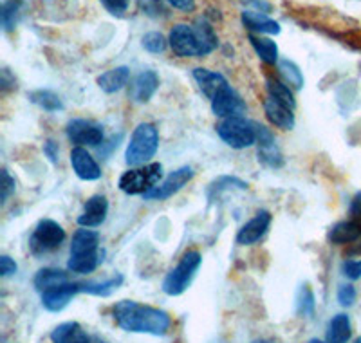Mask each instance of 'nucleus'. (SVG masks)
<instances>
[{
    "mask_svg": "<svg viewBox=\"0 0 361 343\" xmlns=\"http://www.w3.org/2000/svg\"><path fill=\"white\" fill-rule=\"evenodd\" d=\"M114 320L123 331L154 336H164L172 325V318L166 311L132 300H121L116 303Z\"/></svg>",
    "mask_w": 361,
    "mask_h": 343,
    "instance_id": "1",
    "label": "nucleus"
},
{
    "mask_svg": "<svg viewBox=\"0 0 361 343\" xmlns=\"http://www.w3.org/2000/svg\"><path fill=\"white\" fill-rule=\"evenodd\" d=\"M170 45L177 56L201 58L217 47V37L208 22L197 20L193 25H176L170 31Z\"/></svg>",
    "mask_w": 361,
    "mask_h": 343,
    "instance_id": "2",
    "label": "nucleus"
},
{
    "mask_svg": "<svg viewBox=\"0 0 361 343\" xmlns=\"http://www.w3.org/2000/svg\"><path fill=\"white\" fill-rule=\"evenodd\" d=\"M159 147V134L152 123H141L135 128L130 138L127 152H125V161L130 167H140L150 161Z\"/></svg>",
    "mask_w": 361,
    "mask_h": 343,
    "instance_id": "3",
    "label": "nucleus"
},
{
    "mask_svg": "<svg viewBox=\"0 0 361 343\" xmlns=\"http://www.w3.org/2000/svg\"><path fill=\"white\" fill-rule=\"evenodd\" d=\"M201 253L199 251H186L183 257H180L179 264L166 275L163 282V291L169 296H179V294L185 293L188 289V286L192 284L193 277L197 273V270L201 267Z\"/></svg>",
    "mask_w": 361,
    "mask_h": 343,
    "instance_id": "4",
    "label": "nucleus"
},
{
    "mask_svg": "<svg viewBox=\"0 0 361 343\" xmlns=\"http://www.w3.org/2000/svg\"><path fill=\"white\" fill-rule=\"evenodd\" d=\"M161 177H163V168L159 163L145 164L143 168L125 172L123 176L119 177V188L128 195H137V193L145 195L147 192L156 188Z\"/></svg>",
    "mask_w": 361,
    "mask_h": 343,
    "instance_id": "5",
    "label": "nucleus"
},
{
    "mask_svg": "<svg viewBox=\"0 0 361 343\" xmlns=\"http://www.w3.org/2000/svg\"><path fill=\"white\" fill-rule=\"evenodd\" d=\"M219 136L231 148H247L257 143V128L255 123L244 118H228L217 127Z\"/></svg>",
    "mask_w": 361,
    "mask_h": 343,
    "instance_id": "6",
    "label": "nucleus"
},
{
    "mask_svg": "<svg viewBox=\"0 0 361 343\" xmlns=\"http://www.w3.org/2000/svg\"><path fill=\"white\" fill-rule=\"evenodd\" d=\"M63 241H66V231H63L62 226L51 221V219H45V221L38 222L37 229L29 239V248H31L33 255H45L60 248Z\"/></svg>",
    "mask_w": 361,
    "mask_h": 343,
    "instance_id": "7",
    "label": "nucleus"
},
{
    "mask_svg": "<svg viewBox=\"0 0 361 343\" xmlns=\"http://www.w3.org/2000/svg\"><path fill=\"white\" fill-rule=\"evenodd\" d=\"M212 111H214L215 116L224 119L243 118V114L246 112V103L228 85L212 100Z\"/></svg>",
    "mask_w": 361,
    "mask_h": 343,
    "instance_id": "8",
    "label": "nucleus"
},
{
    "mask_svg": "<svg viewBox=\"0 0 361 343\" xmlns=\"http://www.w3.org/2000/svg\"><path fill=\"white\" fill-rule=\"evenodd\" d=\"M78 293H82L80 282L60 284V286L45 289L42 293V306L47 311H51V313H60V311L69 306L71 300Z\"/></svg>",
    "mask_w": 361,
    "mask_h": 343,
    "instance_id": "9",
    "label": "nucleus"
},
{
    "mask_svg": "<svg viewBox=\"0 0 361 343\" xmlns=\"http://www.w3.org/2000/svg\"><path fill=\"white\" fill-rule=\"evenodd\" d=\"M192 177H193L192 168L190 167L179 168V170L172 172V174L163 181V184H159V186H156V188H152L150 192L145 193V199L148 200L169 199V197H172L173 193L179 192L183 186H186V184L192 181Z\"/></svg>",
    "mask_w": 361,
    "mask_h": 343,
    "instance_id": "10",
    "label": "nucleus"
},
{
    "mask_svg": "<svg viewBox=\"0 0 361 343\" xmlns=\"http://www.w3.org/2000/svg\"><path fill=\"white\" fill-rule=\"evenodd\" d=\"M67 136L73 143L89 145V147H98L103 141V131L99 125L87 119H73L67 125Z\"/></svg>",
    "mask_w": 361,
    "mask_h": 343,
    "instance_id": "11",
    "label": "nucleus"
},
{
    "mask_svg": "<svg viewBox=\"0 0 361 343\" xmlns=\"http://www.w3.org/2000/svg\"><path fill=\"white\" fill-rule=\"evenodd\" d=\"M255 128H257V141H259V160L271 168L282 167L283 160L279 147H276L275 136L271 134L266 127L257 125V123H255Z\"/></svg>",
    "mask_w": 361,
    "mask_h": 343,
    "instance_id": "12",
    "label": "nucleus"
},
{
    "mask_svg": "<svg viewBox=\"0 0 361 343\" xmlns=\"http://www.w3.org/2000/svg\"><path fill=\"white\" fill-rule=\"evenodd\" d=\"M269 212H266V210L259 212L247 224H244L243 228H240V231H238L237 235V242L243 246H251L255 244V242H259L260 239L266 235L267 228H269Z\"/></svg>",
    "mask_w": 361,
    "mask_h": 343,
    "instance_id": "13",
    "label": "nucleus"
},
{
    "mask_svg": "<svg viewBox=\"0 0 361 343\" xmlns=\"http://www.w3.org/2000/svg\"><path fill=\"white\" fill-rule=\"evenodd\" d=\"M71 163H73L74 172H76V176L80 179L96 181L102 177V170H99L98 163L83 147L73 148V152H71Z\"/></svg>",
    "mask_w": 361,
    "mask_h": 343,
    "instance_id": "14",
    "label": "nucleus"
},
{
    "mask_svg": "<svg viewBox=\"0 0 361 343\" xmlns=\"http://www.w3.org/2000/svg\"><path fill=\"white\" fill-rule=\"evenodd\" d=\"M109 212V203L103 195H92L83 206L82 215L78 217V224L83 228H96L105 221Z\"/></svg>",
    "mask_w": 361,
    "mask_h": 343,
    "instance_id": "15",
    "label": "nucleus"
},
{
    "mask_svg": "<svg viewBox=\"0 0 361 343\" xmlns=\"http://www.w3.org/2000/svg\"><path fill=\"white\" fill-rule=\"evenodd\" d=\"M157 87H159V76L154 71H145L132 83V100L137 103L148 102L157 90Z\"/></svg>",
    "mask_w": 361,
    "mask_h": 343,
    "instance_id": "16",
    "label": "nucleus"
},
{
    "mask_svg": "<svg viewBox=\"0 0 361 343\" xmlns=\"http://www.w3.org/2000/svg\"><path fill=\"white\" fill-rule=\"evenodd\" d=\"M264 109H266V116L269 118V121L275 123L276 127L282 128V131H291L295 127V114L289 107L282 105L269 96L264 102Z\"/></svg>",
    "mask_w": 361,
    "mask_h": 343,
    "instance_id": "17",
    "label": "nucleus"
},
{
    "mask_svg": "<svg viewBox=\"0 0 361 343\" xmlns=\"http://www.w3.org/2000/svg\"><path fill=\"white\" fill-rule=\"evenodd\" d=\"M53 343H92L83 327L76 322H66L54 327L51 332Z\"/></svg>",
    "mask_w": 361,
    "mask_h": 343,
    "instance_id": "18",
    "label": "nucleus"
},
{
    "mask_svg": "<svg viewBox=\"0 0 361 343\" xmlns=\"http://www.w3.org/2000/svg\"><path fill=\"white\" fill-rule=\"evenodd\" d=\"M193 78L197 80L201 90L209 100H214L224 87L230 85V83L226 82V78L222 76V74L214 73V71L208 69H195L193 71Z\"/></svg>",
    "mask_w": 361,
    "mask_h": 343,
    "instance_id": "19",
    "label": "nucleus"
},
{
    "mask_svg": "<svg viewBox=\"0 0 361 343\" xmlns=\"http://www.w3.org/2000/svg\"><path fill=\"white\" fill-rule=\"evenodd\" d=\"M243 24L250 29L251 33H266V35H279L280 25L269 17L257 11H244Z\"/></svg>",
    "mask_w": 361,
    "mask_h": 343,
    "instance_id": "20",
    "label": "nucleus"
},
{
    "mask_svg": "<svg viewBox=\"0 0 361 343\" xmlns=\"http://www.w3.org/2000/svg\"><path fill=\"white\" fill-rule=\"evenodd\" d=\"M128 76H130V71L128 67H116V69L107 71L98 78L99 89L112 95V92H118V90L123 89L128 82Z\"/></svg>",
    "mask_w": 361,
    "mask_h": 343,
    "instance_id": "21",
    "label": "nucleus"
},
{
    "mask_svg": "<svg viewBox=\"0 0 361 343\" xmlns=\"http://www.w3.org/2000/svg\"><path fill=\"white\" fill-rule=\"evenodd\" d=\"M99 235L90 229H78L74 233L73 244H71V255H83V253H94L98 251Z\"/></svg>",
    "mask_w": 361,
    "mask_h": 343,
    "instance_id": "22",
    "label": "nucleus"
},
{
    "mask_svg": "<svg viewBox=\"0 0 361 343\" xmlns=\"http://www.w3.org/2000/svg\"><path fill=\"white\" fill-rule=\"evenodd\" d=\"M350 338V320L347 315H336L329 322L327 343H347Z\"/></svg>",
    "mask_w": 361,
    "mask_h": 343,
    "instance_id": "23",
    "label": "nucleus"
},
{
    "mask_svg": "<svg viewBox=\"0 0 361 343\" xmlns=\"http://www.w3.org/2000/svg\"><path fill=\"white\" fill-rule=\"evenodd\" d=\"M361 237V226L354 221H345L334 226L329 233V239L334 244H349V242L357 241Z\"/></svg>",
    "mask_w": 361,
    "mask_h": 343,
    "instance_id": "24",
    "label": "nucleus"
},
{
    "mask_svg": "<svg viewBox=\"0 0 361 343\" xmlns=\"http://www.w3.org/2000/svg\"><path fill=\"white\" fill-rule=\"evenodd\" d=\"M99 257H102L99 251H94V253H83V255H71L69 262H67V270L80 275L92 273V271L98 267L99 260H102Z\"/></svg>",
    "mask_w": 361,
    "mask_h": 343,
    "instance_id": "25",
    "label": "nucleus"
},
{
    "mask_svg": "<svg viewBox=\"0 0 361 343\" xmlns=\"http://www.w3.org/2000/svg\"><path fill=\"white\" fill-rule=\"evenodd\" d=\"M69 282V277H67L66 271L53 270V267H47V270H40L35 277V287H37L40 293H44L45 289H51V287H56L60 284Z\"/></svg>",
    "mask_w": 361,
    "mask_h": 343,
    "instance_id": "26",
    "label": "nucleus"
},
{
    "mask_svg": "<svg viewBox=\"0 0 361 343\" xmlns=\"http://www.w3.org/2000/svg\"><path fill=\"white\" fill-rule=\"evenodd\" d=\"M121 284H123V277L116 275V277L109 278V280H103V282H80V287H82V293L94 294V296H109Z\"/></svg>",
    "mask_w": 361,
    "mask_h": 343,
    "instance_id": "27",
    "label": "nucleus"
},
{
    "mask_svg": "<svg viewBox=\"0 0 361 343\" xmlns=\"http://www.w3.org/2000/svg\"><path fill=\"white\" fill-rule=\"evenodd\" d=\"M250 42L253 45L255 53L259 54L260 60H264L266 64H276L279 60V47L273 40L269 38L257 37V35H250Z\"/></svg>",
    "mask_w": 361,
    "mask_h": 343,
    "instance_id": "28",
    "label": "nucleus"
},
{
    "mask_svg": "<svg viewBox=\"0 0 361 343\" xmlns=\"http://www.w3.org/2000/svg\"><path fill=\"white\" fill-rule=\"evenodd\" d=\"M267 90H269L271 98L276 100V102L282 103V105L289 107L291 111L296 107L295 98H293V92L289 90V87L283 85V83H280L279 80L267 78Z\"/></svg>",
    "mask_w": 361,
    "mask_h": 343,
    "instance_id": "29",
    "label": "nucleus"
},
{
    "mask_svg": "<svg viewBox=\"0 0 361 343\" xmlns=\"http://www.w3.org/2000/svg\"><path fill=\"white\" fill-rule=\"evenodd\" d=\"M22 6H24L22 0H6L4 2L2 13H0V18H2V28H4L6 31H13V29H15L18 17H20Z\"/></svg>",
    "mask_w": 361,
    "mask_h": 343,
    "instance_id": "30",
    "label": "nucleus"
},
{
    "mask_svg": "<svg viewBox=\"0 0 361 343\" xmlns=\"http://www.w3.org/2000/svg\"><path fill=\"white\" fill-rule=\"evenodd\" d=\"M29 98H31V102L33 103H37L38 107H42L44 111L56 112L63 109L62 100L58 98L54 92H51V90H37V92H31Z\"/></svg>",
    "mask_w": 361,
    "mask_h": 343,
    "instance_id": "31",
    "label": "nucleus"
},
{
    "mask_svg": "<svg viewBox=\"0 0 361 343\" xmlns=\"http://www.w3.org/2000/svg\"><path fill=\"white\" fill-rule=\"evenodd\" d=\"M280 74L286 78V82L289 85H293L295 89H300V87L304 85V76H302V71L289 60H282L280 61Z\"/></svg>",
    "mask_w": 361,
    "mask_h": 343,
    "instance_id": "32",
    "label": "nucleus"
},
{
    "mask_svg": "<svg viewBox=\"0 0 361 343\" xmlns=\"http://www.w3.org/2000/svg\"><path fill=\"white\" fill-rule=\"evenodd\" d=\"M298 313L304 316H311L314 313V296L309 286H302L298 293Z\"/></svg>",
    "mask_w": 361,
    "mask_h": 343,
    "instance_id": "33",
    "label": "nucleus"
},
{
    "mask_svg": "<svg viewBox=\"0 0 361 343\" xmlns=\"http://www.w3.org/2000/svg\"><path fill=\"white\" fill-rule=\"evenodd\" d=\"M143 47L154 54L163 53L166 49V38L161 33H148L143 37Z\"/></svg>",
    "mask_w": 361,
    "mask_h": 343,
    "instance_id": "34",
    "label": "nucleus"
},
{
    "mask_svg": "<svg viewBox=\"0 0 361 343\" xmlns=\"http://www.w3.org/2000/svg\"><path fill=\"white\" fill-rule=\"evenodd\" d=\"M238 188V190H246L247 188V184L244 183V181H240V179H237V177H221V179H217L215 181L214 184H212V186H209V195H212V193L214 192H217V195H219V192H221V190H226V188Z\"/></svg>",
    "mask_w": 361,
    "mask_h": 343,
    "instance_id": "35",
    "label": "nucleus"
},
{
    "mask_svg": "<svg viewBox=\"0 0 361 343\" xmlns=\"http://www.w3.org/2000/svg\"><path fill=\"white\" fill-rule=\"evenodd\" d=\"M13 192H15V179L9 176L8 170H2V174H0V200L6 203Z\"/></svg>",
    "mask_w": 361,
    "mask_h": 343,
    "instance_id": "36",
    "label": "nucleus"
},
{
    "mask_svg": "<svg viewBox=\"0 0 361 343\" xmlns=\"http://www.w3.org/2000/svg\"><path fill=\"white\" fill-rule=\"evenodd\" d=\"M338 302L345 307L353 306L356 302V289L353 286H341L338 289Z\"/></svg>",
    "mask_w": 361,
    "mask_h": 343,
    "instance_id": "37",
    "label": "nucleus"
},
{
    "mask_svg": "<svg viewBox=\"0 0 361 343\" xmlns=\"http://www.w3.org/2000/svg\"><path fill=\"white\" fill-rule=\"evenodd\" d=\"M102 2L112 15H123L127 11L130 0H102Z\"/></svg>",
    "mask_w": 361,
    "mask_h": 343,
    "instance_id": "38",
    "label": "nucleus"
},
{
    "mask_svg": "<svg viewBox=\"0 0 361 343\" xmlns=\"http://www.w3.org/2000/svg\"><path fill=\"white\" fill-rule=\"evenodd\" d=\"M343 275L349 277L350 280L361 278V260H347L343 264Z\"/></svg>",
    "mask_w": 361,
    "mask_h": 343,
    "instance_id": "39",
    "label": "nucleus"
},
{
    "mask_svg": "<svg viewBox=\"0 0 361 343\" xmlns=\"http://www.w3.org/2000/svg\"><path fill=\"white\" fill-rule=\"evenodd\" d=\"M15 273H17V264H15V260H11L8 255H2L0 257V275L2 277H11Z\"/></svg>",
    "mask_w": 361,
    "mask_h": 343,
    "instance_id": "40",
    "label": "nucleus"
},
{
    "mask_svg": "<svg viewBox=\"0 0 361 343\" xmlns=\"http://www.w3.org/2000/svg\"><path fill=\"white\" fill-rule=\"evenodd\" d=\"M169 2L180 11H193L195 8V0H169Z\"/></svg>",
    "mask_w": 361,
    "mask_h": 343,
    "instance_id": "41",
    "label": "nucleus"
},
{
    "mask_svg": "<svg viewBox=\"0 0 361 343\" xmlns=\"http://www.w3.org/2000/svg\"><path fill=\"white\" fill-rule=\"evenodd\" d=\"M44 152H45V154H47V157H49V160L53 161V163H56V160H58V145L54 143L53 139H49V141H47V143L44 145Z\"/></svg>",
    "mask_w": 361,
    "mask_h": 343,
    "instance_id": "42",
    "label": "nucleus"
},
{
    "mask_svg": "<svg viewBox=\"0 0 361 343\" xmlns=\"http://www.w3.org/2000/svg\"><path fill=\"white\" fill-rule=\"evenodd\" d=\"M350 213L356 217H361V193H357L350 203Z\"/></svg>",
    "mask_w": 361,
    "mask_h": 343,
    "instance_id": "43",
    "label": "nucleus"
},
{
    "mask_svg": "<svg viewBox=\"0 0 361 343\" xmlns=\"http://www.w3.org/2000/svg\"><path fill=\"white\" fill-rule=\"evenodd\" d=\"M253 343H279V342H275V339H267V338H262V339H255Z\"/></svg>",
    "mask_w": 361,
    "mask_h": 343,
    "instance_id": "44",
    "label": "nucleus"
},
{
    "mask_svg": "<svg viewBox=\"0 0 361 343\" xmlns=\"http://www.w3.org/2000/svg\"><path fill=\"white\" fill-rule=\"evenodd\" d=\"M309 343H327V342H322V339H318V338H312Z\"/></svg>",
    "mask_w": 361,
    "mask_h": 343,
    "instance_id": "45",
    "label": "nucleus"
},
{
    "mask_svg": "<svg viewBox=\"0 0 361 343\" xmlns=\"http://www.w3.org/2000/svg\"><path fill=\"white\" fill-rule=\"evenodd\" d=\"M354 343H361V338H357V339H356V342H354Z\"/></svg>",
    "mask_w": 361,
    "mask_h": 343,
    "instance_id": "46",
    "label": "nucleus"
}]
</instances>
